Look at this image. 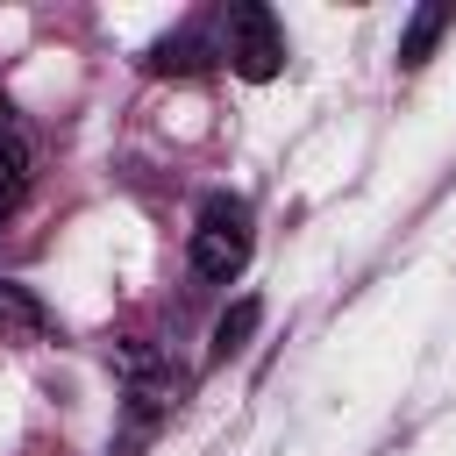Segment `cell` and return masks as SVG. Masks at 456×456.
Listing matches in <instances>:
<instances>
[{
	"mask_svg": "<svg viewBox=\"0 0 456 456\" xmlns=\"http://www.w3.org/2000/svg\"><path fill=\"white\" fill-rule=\"evenodd\" d=\"M157 78H200L207 64H214V43H200L192 28L185 36H164V43H150V57H142Z\"/></svg>",
	"mask_w": 456,
	"mask_h": 456,
	"instance_id": "6",
	"label": "cell"
},
{
	"mask_svg": "<svg viewBox=\"0 0 456 456\" xmlns=\"http://www.w3.org/2000/svg\"><path fill=\"white\" fill-rule=\"evenodd\" d=\"M43 328H50V306H43L28 285L0 278V342H36Z\"/></svg>",
	"mask_w": 456,
	"mask_h": 456,
	"instance_id": "5",
	"label": "cell"
},
{
	"mask_svg": "<svg viewBox=\"0 0 456 456\" xmlns=\"http://www.w3.org/2000/svg\"><path fill=\"white\" fill-rule=\"evenodd\" d=\"M456 28V7L449 0H428V7H413V21H406V36H399V71H420L428 57H435V43Z\"/></svg>",
	"mask_w": 456,
	"mask_h": 456,
	"instance_id": "4",
	"label": "cell"
},
{
	"mask_svg": "<svg viewBox=\"0 0 456 456\" xmlns=\"http://www.w3.org/2000/svg\"><path fill=\"white\" fill-rule=\"evenodd\" d=\"M114 363H121V442H142V435H157V428L171 420L185 378H178V363H171L164 349H150V342H128Z\"/></svg>",
	"mask_w": 456,
	"mask_h": 456,
	"instance_id": "1",
	"label": "cell"
},
{
	"mask_svg": "<svg viewBox=\"0 0 456 456\" xmlns=\"http://www.w3.org/2000/svg\"><path fill=\"white\" fill-rule=\"evenodd\" d=\"M256 321H264V306H256V299H235V306L214 321V363L242 356V349H249V335H256Z\"/></svg>",
	"mask_w": 456,
	"mask_h": 456,
	"instance_id": "7",
	"label": "cell"
},
{
	"mask_svg": "<svg viewBox=\"0 0 456 456\" xmlns=\"http://www.w3.org/2000/svg\"><path fill=\"white\" fill-rule=\"evenodd\" d=\"M249 249H256V214H249V200L214 192V200L200 207V221H192V271H200L207 285H228V278H242Z\"/></svg>",
	"mask_w": 456,
	"mask_h": 456,
	"instance_id": "2",
	"label": "cell"
},
{
	"mask_svg": "<svg viewBox=\"0 0 456 456\" xmlns=\"http://www.w3.org/2000/svg\"><path fill=\"white\" fill-rule=\"evenodd\" d=\"M221 57H228V71L249 78V86L278 78V71H285V28H278V14H271L264 0H228V7H221Z\"/></svg>",
	"mask_w": 456,
	"mask_h": 456,
	"instance_id": "3",
	"label": "cell"
},
{
	"mask_svg": "<svg viewBox=\"0 0 456 456\" xmlns=\"http://www.w3.org/2000/svg\"><path fill=\"white\" fill-rule=\"evenodd\" d=\"M21 185H28V142L0 121V207H7V200H21Z\"/></svg>",
	"mask_w": 456,
	"mask_h": 456,
	"instance_id": "8",
	"label": "cell"
}]
</instances>
